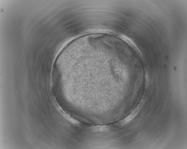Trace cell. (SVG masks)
<instances>
[{"instance_id":"1","label":"cell","mask_w":187,"mask_h":149,"mask_svg":"<svg viewBox=\"0 0 187 149\" xmlns=\"http://www.w3.org/2000/svg\"><path fill=\"white\" fill-rule=\"evenodd\" d=\"M139 110V107L135 109L129 115L121 122V124L124 125L129 123L136 116Z\"/></svg>"},{"instance_id":"2","label":"cell","mask_w":187,"mask_h":149,"mask_svg":"<svg viewBox=\"0 0 187 149\" xmlns=\"http://www.w3.org/2000/svg\"><path fill=\"white\" fill-rule=\"evenodd\" d=\"M59 111L60 112V113L68 121L73 124L76 125L79 124L80 122L79 121L72 117L67 112L65 111L61 107H59Z\"/></svg>"},{"instance_id":"3","label":"cell","mask_w":187,"mask_h":149,"mask_svg":"<svg viewBox=\"0 0 187 149\" xmlns=\"http://www.w3.org/2000/svg\"><path fill=\"white\" fill-rule=\"evenodd\" d=\"M109 126L105 125H96L92 126L91 128V131L94 132H105L109 129Z\"/></svg>"}]
</instances>
